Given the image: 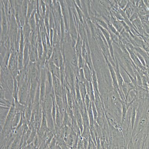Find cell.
Here are the masks:
<instances>
[{
	"label": "cell",
	"mask_w": 149,
	"mask_h": 149,
	"mask_svg": "<svg viewBox=\"0 0 149 149\" xmlns=\"http://www.w3.org/2000/svg\"><path fill=\"white\" fill-rule=\"evenodd\" d=\"M137 107L134 106L132 107L131 111V131L132 132L133 129L134 128V125L136 117V110Z\"/></svg>",
	"instance_id": "8fae6325"
},
{
	"label": "cell",
	"mask_w": 149,
	"mask_h": 149,
	"mask_svg": "<svg viewBox=\"0 0 149 149\" xmlns=\"http://www.w3.org/2000/svg\"><path fill=\"white\" fill-rule=\"evenodd\" d=\"M83 42L79 34H78L77 37V42L75 45V50L76 54L78 57L82 55V48L83 46Z\"/></svg>",
	"instance_id": "5b68a950"
},
{
	"label": "cell",
	"mask_w": 149,
	"mask_h": 149,
	"mask_svg": "<svg viewBox=\"0 0 149 149\" xmlns=\"http://www.w3.org/2000/svg\"><path fill=\"white\" fill-rule=\"evenodd\" d=\"M91 101L90 99V96L88 94L86 95V98H85L84 101V104L86 106L87 111L89 110V108L90 107V105L91 104Z\"/></svg>",
	"instance_id": "2e32d148"
},
{
	"label": "cell",
	"mask_w": 149,
	"mask_h": 149,
	"mask_svg": "<svg viewBox=\"0 0 149 149\" xmlns=\"http://www.w3.org/2000/svg\"><path fill=\"white\" fill-rule=\"evenodd\" d=\"M126 84H127V87H128V95L130 92L132 91V90H134V91L135 90V91H136L137 90V86L133 82H130Z\"/></svg>",
	"instance_id": "5bb4252c"
},
{
	"label": "cell",
	"mask_w": 149,
	"mask_h": 149,
	"mask_svg": "<svg viewBox=\"0 0 149 149\" xmlns=\"http://www.w3.org/2000/svg\"><path fill=\"white\" fill-rule=\"evenodd\" d=\"M139 124L140 126L144 127L147 124V119L145 117H142L139 121Z\"/></svg>",
	"instance_id": "ac0fdd59"
},
{
	"label": "cell",
	"mask_w": 149,
	"mask_h": 149,
	"mask_svg": "<svg viewBox=\"0 0 149 149\" xmlns=\"http://www.w3.org/2000/svg\"><path fill=\"white\" fill-rule=\"evenodd\" d=\"M139 15L137 13H134V14H132V15L130 17V21H132V22L133 21L139 18Z\"/></svg>",
	"instance_id": "ffe728a7"
},
{
	"label": "cell",
	"mask_w": 149,
	"mask_h": 149,
	"mask_svg": "<svg viewBox=\"0 0 149 149\" xmlns=\"http://www.w3.org/2000/svg\"><path fill=\"white\" fill-rule=\"evenodd\" d=\"M112 25L115 28L117 31L119 33H120L123 30L124 28L123 25L120 21L118 20L116 18L114 17H112Z\"/></svg>",
	"instance_id": "30bf717a"
},
{
	"label": "cell",
	"mask_w": 149,
	"mask_h": 149,
	"mask_svg": "<svg viewBox=\"0 0 149 149\" xmlns=\"http://www.w3.org/2000/svg\"><path fill=\"white\" fill-rule=\"evenodd\" d=\"M136 94L135 97L133 98L132 100L130 102H127L126 101L122 100L121 99L120 100V102L122 105V126H123V124L125 120L128 110L131 107L134 101L136 100Z\"/></svg>",
	"instance_id": "6da1fadb"
},
{
	"label": "cell",
	"mask_w": 149,
	"mask_h": 149,
	"mask_svg": "<svg viewBox=\"0 0 149 149\" xmlns=\"http://www.w3.org/2000/svg\"><path fill=\"white\" fill-rule=\"evenodd\" d=\"M127 1H120L119 3V5L120 6L121 8L124 9L126 7V5H127Z\"/></svg>",
	"instance_id": "d6986e66"
},
{
	"label": "cell",
	"mask_w": 149,
	"mask_h": 149,
	"mask_svg": "<svg viewBox=\"0 0 149 149\" xmlns=\"http://www.w3.org/2000/svg\"><path fill=\"white\" fill-rule=\"evenodd\" d=\"M17 57L15 54H13L10 56L8 63L9 69L11 71L14 72L17 66V61L16 57Z\"/></svg>",
	"instance_id": "52a82bcc"
},
{
	"label": "cell",
	"mask_w": 149,
	"mask_h": 149,
	"mask_svg": "<svg viewBox=\"0 0 149 149\" xmlns=\"http://www.w3.org/2000/svg\"><path fill=\"white\" fill-rule=\"evenodd\" d=\"M92 109L93 113L94 115V120H95V123L96 122L98 118V112L97 111L96 106L94 102H91Z\"/></svg>",
	"instance_id": "4fadbf2b"
},
{
	"label": "cell",
	"mask_w": 149,
	"mask_h": 149,
	"mask_svg": "<svg viewBox=\"0 0 149 149\" xmlns=\"http://www.w3.org/2000/svg\"><path fill=\"white\" fill-rule=\"evenodd\" d=\"M92 79L91 82L92 83L93 88L94 91L97 92L98 94H99V90L98 88L97 79L96 74L95 70L94 69H92Z\"/></svg>",
	"instance_id": "9c48e42d"
},
{
	"label": "cell",
	"mask_w": 149,
	"mask_h": 149,
	"mask_svg": "<svg viewBox=\"0 0 149 149\" xmlns=\"http://www.w3.org/2000/svg\"><path fill=\"white\" fill-rule=\"evenodd\" d=\"M27 83L26 81L23 83L21 86L19 91L20 101L22 103H24L27 97L28 90Z\"/></svg>",
	"instance_id": "7a4b0ae2"
},
{
	"label": "cell",
	"mask_w": 149,
	"mask_h": 149,
	"mask_svg": "<svg viewBox=\"0 0 149 149\" xmlns=\"http://www.w3.org/2000/svg\"><path fill=\"white\" fill-rule=\"evenodd\" d=\"M107 149H111V147L110 146H109L108 147H107Z\"/></svg>",
	"instance_id": "603a6c76"
},
{
	"label": "cell",
	"mask_w": 149,
	"mask_h": 149,
	"mask_svg": "<svg viewBox=\"0 0 149 149\" xmlns=\"http://www.w3.org/2000/svg\"><path fill=\"white\" fill-rule=\"evenodd\" d=\"M135 53L137 57L140 62H141V63L142 65H143V66H144V67H146V61H145L144 58H143L140 54H139V53L135 51Z\"/></svg>",
	"instance_id": "9a60e30c"
},
{
	"label": "cell",
	"mask_w": 149,
	"mask_h": 149,
	"mask_svg": "<svg viewBox=\"0 0 149 149\" xmlns=\"http://www.w3.org/2000/svg\"><path fill=\"white\" fill-rule=\"evenodd\" d=\"M118 149H119V148H118Z\"/></svg>",
	"instance_id": "cb8c5ba5"
},
{
	"label": "cell",
	"mask_w": 149,
	"mask_h": 149,
	"mask_svg": "<svg viewBox=\"0 0 149 149\" xmlns=\"http://www.w3.org/2000/svg\"><path fill=\"white\" fill-rule=\"evenodd\" d=\"M132 22L133 24L138 30L139 32L142 35H144L145 31L144 29H143V24H142V21L139 17L133 21Z\"/></svg>",
	"instance_id": "ba28073f"
},
{
	"label": "cell",
	"mask_w": 149,
	"mask_h": 149,
	"mask_svg": "<svg viewBox=\"0 0 149 149\" xmlns=\"http://www.w3.org/2000/svg\"><path fill=\"white\" fill-rule=\"evenodd\" d=\"M98 3L102 7L106 8L107 7V3L106 1H98Z\"/></svg>",
	"instance_id": "44dd1931"
},
{
	"label": "cell",
	"mask_w": 149,
	"mask_h": 149,
	"mask_svg": "<svg viewBox=\"0 0 149 149\" xmlns=\"http://www.w3.org/2000/svg\"><path fill=\"white\" fill-rule=\"evenodd\" d=\"M121 91L123 93V95L125 98L126 102H127L129 96L128 87H127V84L125 82H123V84H122V88H121Z\"/></svg>",
	"instance_id": "7c38bea8"
},
{
	"label": "cell",
	"mask_w": 149,
	"mask_h": 149,
	"mask_svg": "<svg viewBox=\"0 0 149 149\" xmlns=\"http://www.w3.org/2000/svg\"><path fill=\"white\" fill-rule=\"evenodd\" d=\"M38 70L35 63L30 62L29 69V76L32 81L37 79L38 75Z\"/></svg>",
	"instance_id": "3957f363"
},
{
	"label": "cell",
	"mask_w": 149,
	"mask_h": 149,
	"mask_svg": "<svg viewBox=\"0 0 149 149\" xmlns=\"http://www.w3.org/2000/svg\"><path fill=\"white\" fill-rule=\"evenodd\" d=\"M93 149H97V147L96 146H95V145H94V146H93Z\"/></svg>",
	"instance_id": "7402d4cb"
},
{
	"label": "cell",
	"mask_w": 149,
	"mask_h": 149,
	"mask_svg": "<svg viewBox=\"0 0 149 149\" xmlns=\"http://www.w3.org/2000/svg\"><path fill=\"white\" fill-rule=\"evenodd\" d=\"M61 113H60L59 110H58V109H57L56 110V122L57 125L58 126H60L61 123Z\"/></svg>",
	"instance_id": "e0dca14e"
},
{
	"label": "cell",
	"mask_w": 149,
	"mask_h": 149,
	"mask_svg": "<svg viewBox=\"0 0 149 149\" xmlns=\"http://www.w3.org/2000/svg\"><path fill=\"white\" fill-rule=\"evenodd\" d=\"M84 74L85 79L89 82L91 81L92 70L87 63H85L84 66L83 68Z\"/></svg>",
	"instance_id": "8992f818"
},
{
	"label": "cell",
	"mask_w": 149,
	"mask_h": 149,
	"mask_svg": "<svg viewBox=\"0 0 149 149\" xmlns=\"http://www.w3.org/2000/svg\"><path fill=\"white\" fill-rule=\"evenodd\" d=\"M114 70H115L116 74L117 80H118L120 90L121 92L123 93L121 91V88H122V84H123V82L124 81L123 78H122V75H121L120 71V68L118 62L116 63V66H115V68H114Z\"/></svg>",
	"instance_id": "277c9868"
}]
</instances>
